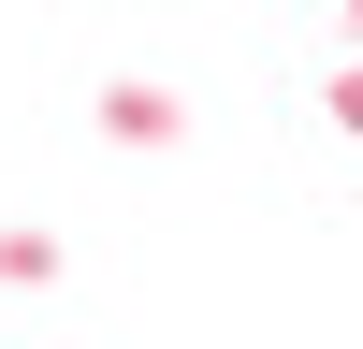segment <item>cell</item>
I'll return each instance as SVG.
<instances>
[{
  "instance_id": "cell-1",
  "label": "cell",
  "mask_w": 363,
  "mask_h": 349,
  "mask_svg": "<svg viewBox=\"0 0 363 349\" xmlns=\"http://www.w3.org/2000/svg\"><path fill=\"white\" fill-rule=\"evenodd\" d=\"M102 131H131V145H160V131H174V102H160V87H102Z\"/></svg>"
}]
</instances>
